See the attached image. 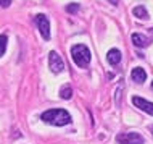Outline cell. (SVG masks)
<instances>
[{
    "instance_id": "cell-9",
    "label": "cell",
    "mask_w": 153,
    "mask_h": 144,
    "mask_svg": "<svg viewBox=\"0 0 153 144\" xmlns=\"http://www.w3.org/2000/svg\"><path fill=\"white\" fill-rule=\"evenodd\" d=\"M106 60H108L110 65H118L121 62V52L118 49H111L108 52V55H106Z\"/></svg>"
},
{
    "instance_id": "cell-14",
    "label": "cell",
    "mask_w": 153,
    "mask_h": 144,
    "mask_svg": "<svg viewBox=\"0 0 153 144\" xmlns=\"http://www.w3.org/2000/svg\"><path fill=\"white\" fill-rule=\"evenodd\" d=\"M10 3H11V0H0V7H3V8L10 7Z\"/></svg>"
},
{
    "instance_id": "cell-18",
    "label": "cell",
    "mask_w": 153,
    "mask_h": 144,
    "mask_svg": "<svg viewBox=\"0 0 153 144\" xmlns=\"http://www.w3.org/2000/svg\"><path fill=\"white\" fill-rule=\"evenodd\" d=\"M152 88H153V83H152Z\"/></svg>"
},
{
    "instance_id": "cell-10",
    "label": "cell",
    "mask_w": 153,
    "mask_h": 144,
    "mask_svg": "<svg viewBox=\"0 0 153 144\" xmlns=\"http://www.w3.org/2000/svg\"><path fill=\"white\" fill-rule=\"evenodd\" d=\"M132 13H134V16H137L139 20H147V18H148V11H147L142 5L135 7L134 10H132Z\"/></svg>"
},
{
    "instance_id": "cell-8",
    "label": "cell",
    "mask_w": 153,
    "mask_h": 144,
    "mask_svg": "<svg viewBox=\"0 0 153 144\" xmlns=\"http://www.w3.org/2000/svg\"><path fill=\"white\" fill-rule=\"evenodd\" d=\"M131 76H132V80H134L135 83H143V81L147 80V73H145V70L140 68V67H137V68L132 70Z\"/></svg>"
},
{
    "instance_id": "cell-3",
    "label": "cell",
    "mask_w": 153,
    "mask_h": 144,
    "mask_svg": "<svg viewBox=\"0 0 153 144\" xmlns=\"http://www.w3.org/2000/svg\"><path fill=\"white\" fill-rule=\"evenodd\" d=\"M116 141L119 144H143V136H140L139 133H134V131H131V133H121L116 136Z\"/></svg>"
},
{
    "instance_id": "cell-6",
    "label": "cell",
    "mask_w": 153,
    "mask_h": 144,
    "mask_svg": "<svg viewBox=\"0 0 153 144\" xmlns=\"http://www.w3.org/2000/svg\"><path fill=\"white\" fill-rule=\"evenodd\" d=\"M132 104H134L135 107H139L140 110L147 112L148 115H153V102H148V100H145V99L135 96V97H132Z\"/></svg>"
},
{
    "instance_id": "cell-5",
    "label": "cell",
    "mask_w": 153,
    "mask_h": 144,
    "mask_svg": "<svg viewBox=\"0 0 153 144\" xmlns=\"http://www.w3.org/2000/svg\"><path fill=\"white\" fill-rule=\"evenodd\" d=\"M48 65H50V70L53 73H61L65 68V62L61 60V57L58 55L56 52H50V55H48Z\"/></svg>"
},
{
    "instance_id": "cell-16",
    "label": "cell",
    "mask_w": 153,
    "mask_h": 144,
    "mask_svg": "<svg viewBox=\"0 0 153 144\" xmlns=\"http://www.w3.org/2000/svg\"><path fill=\"white\" fill-rule=\"evenodd\" d=\"M110 2H111V3H114V5H116V3H118V0H110Z\"/></svg>"
},
{
    "instance_id": "cell-19",
    "label": "cell",
    "mask_w": 153,
    "mask_h": 144,
    "mask_svg": "<svg viewBox=\"0 0 153 144\" xmlns=\"http://www.w3.org/2000/svg\"><path fill=\"white\" fill-rule=\"evenodd\" d=\"M152 32H153V29H152Z\"/></svg>"
},
{
    "instance_id": "cell-11",
    "label": "cell",
    "mask_w": 153,
    "mask_h": 144,
    "mask_svg": "<svg viewBox=\"0 0 153 144\" xmlns=\"http://www.w3.org/2000/svg\"><path fill=\"white\" fill-rule=\"evenodd\" d=\"M71 96H73V89L69 84H66L60 89V97L61 99H71Z\"/></svg>"
},
{
    "instance_id": "cell-2",
    "label": "cell",
    "mask_w": 153,
    "mask_h": 144,
    "mask_svg": "<svg viewBox=\"0 0 153 144\" xmlns=\"http://www.w3.org/2000/svg\"><path fill=\"white\" fill-rule=\"evenodd\" d=\"M71 57L79 68H87L92 55H90V50L84 44H76V46L71 47Z\"/></svg>"
},
{
    "instance_id": "cell-15",
    "label": "cell",
    "mask_w": 153,
    "mask_h": 144,
    "mask_svg": "<svg viewBox=\"0 0 153 144\" xmlns=\"http://www.w3.org/2000/svg\"><path fill=\"white\" fill-rule=\"evenodd\" d=\"M119 97H121V88L116 89V102H118V104H119Z\"/></svg>"
},
{
    "instance_id": "cell-17",
    "label": "cell",
    "mask_w": 153,
    "mask_h": 144,
    "mask_svg": "<svg viewBox=\"0 0 153 144\" xmlns=\"http://www.w3.org/2000/svg\"><path fill=\"white\" fill-rule=\"evenodd\" d=\"M152 133H153V126H152Z\"/></svg>"
},
{
    "instance_id": "cell-4",
    "label": "cell",
    "mask_w": 153,
    "mask_h": 144,
    "mask_svg": "<svg viewBox=\"0 0 153 144\" xmlns=\"http://www.w3.org/2000/svg\"><path fill=\"white\" fill-rule=\"evenodd\" d=\"M36 23H37V28H39L40 34L45 40L50 39V23H48V18L45 15H37L36 16Z\"/></svg>"
},
{
    "instance_id": "cell-1",
    "label": "cell",
    "mask_w": 153,
    "mask_h": 144,
    "mask_svg": "<svg viewBox=\"0 0 153 144\" xmlns=\"http://www.w3.org/2000/svg\"><path fill=\"white\" fill-rule=\"evenodd\" d=\"M40 120H44L48 125H55V126H63L71 123V115L66 112L65 109H52L47 110L40 115Z\"/></svg>"
},
{
    "instance_id": "cell-7",
    "label": "cell",
    "mask_w": 153,
    "mask_h": 144,
    "mask_svg": "<svg viewBox=\"0 0 153 144\" xmlns=\"http://www.w3.org/2000/svg\"><path fill=\"white\" fill-rule=\"evenodd\" d=\"M132 42H134L135 47H147L150 46V39L143 34H139V32H134L132 34Z\"/></svg>"
},
{
    "instance_id": "cell-12",
    "label": "cell",
    "mask_w": 153,
    "mask_h": 144,
    "mask_svg": "<svg viewBox=\"0 0 153 144\" xmlns=\"http://www.w3.org/2000/svg\"><path fill=\"white\" fill-rule=\"evenodd\" d=\"M7 42H8V38L5 34L3 36H0V57L5 53V50H7Z\"/></svg>"
},
{
    "instance_id": "cell-13",
    "label": "cell",
    "mask_w": 153,
    "mask_h": 144,
    "mask_svg": "<svg viewBox=\"0 0 153 144\" xmlns=\"http://www.w3.org/2000/svg\"><path fill=\"white\" fill-rule=\"evenodd\" d=\"M77 10H79V3H69V5L66 7V11H68V13H76Z\"/></svg>"
}]
</instances>
